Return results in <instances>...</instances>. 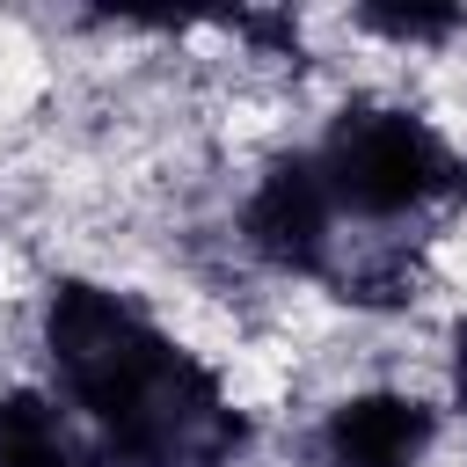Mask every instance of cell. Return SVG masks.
I'll list each match as a JSON object with an SVG mask.
<instances>
[{
    "instance_id": "cell-1",
    "label": "cell",
    "mask_w": 467,
    "mask_h": 467,
    "mask_svg": "<svg viewBox=\"0 0 467 467\" xmlns=\"http://www.w3.org/2000/svg\"><path fill=\"white\" fill-rule=\"evenodd\" d=\"M44 343L66 401L95 423V467H219L248 445V416L153 314L109 285L58 277Z\"/></svg>"
},
{
    "instance_id": "cell-2",
    "label": "cell",
    "mask_w": 467,
    "mask_h": 467,
    "mask_svg": "<svg viewBox=\"0 0 467 467\" xmlns=\"http://www.w3.org/2000/svg\"><path fill=\"white\" fill-rule=\"evenodd\" d=\"M314 168L336 197V219L350 212L365 226H394L438 197H467V161L423 117L387 102H350L314 146Z\"/></svg>"
},
{
    "instance_id": "cell-3",
    "label": "cell",
    "mask_w": 467,
    "mask_h": 467,
    "mask_svg": "<svg viewBox=\"0 0 467 467\" xmlns=\"http://www.w3.org/2000/svg\"><path fill=\"white\" fill-rule=\"evenodd\" d=\"M241 241L292 277H321L336 263V197L314 168V153H285L263 168L248 212H241Z\"/></svg>"
},
{
    "instance_id": "cell-4",
    "label": "cell",
    "mask_w": 467,
    "mask_h": 467,
    "mask_svg": "<svg viewBox=\"0 0 467 467\" xmlns=\"http://www.w3.org/2000/svg\"><path fill=\"white\" fill-rule=\"evenodd\" d=\"M438 438V409L416 394H350L321 423V467H416Z\"/></svg>"
},
{
    "instance_id": "cell-5",
    "label": "cell",
    "mask_w": 467,
    "mask_h": 467,
    "mask_svg": "<svg viewBox=\"0 0 467 467\" xmlns=\"http://www.w3.org/2000/svg\"><path fill=\"white\" fill-rule=\"evenodd\" d=\"M0 467H95V445L73 438L51 394L15 387L0 394Z\"/></svg>"
},
{
    "instance_id": "cell-6",
    "label": "cell",
    "mask_w": 467,
    "mask_h": 467,
    "mask_svg": "<svg viewBox=\"0 0 467 467\" xmlns=\"http://www.w3.org/2000/svg\"><path fill=\"white\" fill-rule=\"evenodd\" d=\"M358 22L394 44H438V36L467 29V7H358Z\"/></svg>"
},
{
    "instance_id": "cell-7",
    "label": "cell",
    "mask_w": 467,
    "mask_h": 467,
    "mask_svg": "<svg viewBox=\"0 0 467 467\" xmlns=\"http://www.w3.org/2000/svg\"><path fill=\"white\" fill-rule=\"evenodd\" d=\"M226 29L255 36L270 58H299V22H292V15H226Z\"/></svg>"
},
{
    "instance_id": "cell-8",
    "label": "cell",
    "mask_w": 467,
    "mask_h": 467,
    "mask_svg": "<svg viewBox=\"0 0 467 467\" xmlns=\"http://www.w3.org/2000/svg\"><path fill=\"white\" fill-rule=\"evenodd\" d=\"M452 394L467 401V321L452 328Z\"/></svg>"
}]
</instances>
